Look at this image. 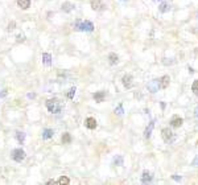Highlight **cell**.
Instances as JSON below:
<instances>
[{
  "instance_id": "cell-1",
  "label": "cell",
  "mask_w": 198,
  "mask_h": 185,
  "mask_svg": "<svg viewBox=\"0 0 198 185\" xmlns=\"http://www.w3.org/2000/svg\"><path fill=\"white\" fill-rule=\"evenodd\" d=\"M46 108L50 112H53V114H59L64 110V103L58 98H52L46 101Z\"/></svg>"
},
{
  "instance_id": "cell-2",
  "label": "cell",
  "mask_w": 198,
  "mask_h": 185,
  "mask_svg": "<svg viewBox=\"0 0 198 185\" xmlns=\"http://www.w3.org/2000/svg\"><path fill=\"white\" fill-rule=\"evenodd\" d=\"M74 29L75 31H82V32H92L94 31V24L91 21H87V20H77L74 23Z\"/></svg>"
},
{
  "instance_id": "cell-3",
  "label": "cell",
  "mask_w": 198,
  "mask_h": 185,
  "mask_svg": "<svg viewBox=\"0 0 198 185\" xmlns=\"http://www.w3.org/2000/svg\"><path fill=\"white\" fill-rule=\"evenodd\" d=\"M147 89L149 90L151 92H157L158 90L161 89L160 86V79H152L151 82L147 83Z\"/></svg>"
},
{
  "instance_id": "cell-4",
  "label": "cell",
  "mask_w": 198,
  "mask_h": 185,
  "mask_svg": "<svg viewBox=\"0 0 198 185\" xmlns=\"http://www.w3.org/2000/svg\"><path fill=\"white\" fill-rule=\"evenodd\" d=\"M12 159L15 161H17V163H20V161H22L25 159V152L21 150V148H17V150H13L12 151Z\"/></svg>"
},
{
  "instance_id": "cell-5",
  "label": "cell",
  "mask_w": 198,
  "mask_h": 185,
  "mask_svg": "<svg viewBox=\"0 0 198 185\" xmlns=\"http://www.w3.org/2000/svg\"><path fill=\"white\" fill-rule=\"evenodd\" d=\"M161 132H163V139H164L165 143H172V141L174 140V134L169 130V128H164Z\"/></svg>"
},
{
  "instance_id": "cell-6",
  "label": "cell",
  "mask_w": 198,
  "mask_h": 185,
  "mask_svg": "<svg viewBox=\"0 0 198 185\" xmlns=\"http://www.w3.org/2000/svg\"><path fill=\"white\" fill-rule=\"evenodd\" d=\"M91 8L94 11H100V9L104 8V4L100 2V0H91Z\"/></svg>"
},
{
  "instance_id": "cell-7",
  "label": "cell",
  "mask_w": 198,
  "mask_h": 185,
  "mask_svg": "<svg viewBox=\"0 0 198 185\" xmlns=\"http://www.w3.org/2000/svg\"><path fill=\"white\" fill-rule=\"evenodd\" d=\"M158 79H160L161 89H166L168 86H169V83H170V77H169V75H163V77L158 78Z\"/></svg>"
},
{
  "instance_id": "cell-8",
  "label": "cell",
  "mask_w": 198,
  "mask_h": 185,
  "mask_svg": "<svg viewBox=\"0 0 198 185\" xmlns=\"http://www.w3.org/2000/svg\"><path fill=\"white\" fill-rule=\"evenodd\" d=\"M85 124L87 128H90V130H95L97 128V120H95V118H87L85 120Z\"/></svg>"
},
{
  "instance_id": "cell-9",
  "label": "cell",
  "mask_w": 198,
  "mask_h": 185,
  "mask_svg": "<svg viewBox=\"0 0 198 185\" xmlns=\"http://www.w3.org/2000/svg\"><path fill=\"white\" fill-rule=\"evenodd\" d=\"M122 82H123V85H124V87H127V89H130L131 86H132V75L130 74H127V75H124L123 78H122Z\"/></svg>"
},
{
  "instance_id": "cell-10",
  "label": "cell",
  "mask_w": 198,
  "mask_h": 185,
  "mask_svg": "<svg viewBox=\"0 0 198 185\" xmlns=\"http://www.w3.org/2000/svg\"><path fill=\"white\" fill-rule=\"evenodd\" d=\"M182 118H180V117H174L173 119H172V122H170V124H172V127H174V128H178V127H181L182 126Z\"/></svg>"
},
{
  "instance_id": "cell-11",
  "label": "cell",
  "mask_w": 198,
  "mask_h": 185,
  "mask_svg": "<svg viewBox=\"0 0 198 185\" xmlns=\"http://www.w3.org/2000/svg\"><path fill=\"white\" fill-rule=\"evenodd\" d=\"M104 98H106V92L104 91H98V92H95V94H94V99H95V102H98V103L103 102Z\"/></svg>"
},
{
  "instance_id": "cell-12",
  "label": "cell",
  "mask_w": 198,
  "mask_h": 185,
  "mask_svg": "<svg viewBox=\"0 0 198 185\" xmlns=\"http://www.w3.org/2000/svg\"><path fill=\"white\" fill-rule=\"evenodd\" d=\"M74 8H75V5L73 4V3H69V2L64 3V4H62V7H61V9H62L64 12H71Z\"/></svg>"
},
{
  "instance_id": "cell-13",
  "label": "cell",
  "mask_w": 198,
  "mask_h": 185,
  "mask_svg": "<svg viewBox=\"0 0 198 185\" xmlns=\"http://www.w3.org/2000/svg\"><path fill=\"white\" fill-rule=\"evenodd\" d=\"M158 11H160L161 13H165V12H169L170 11V4L166 2H163L160 4V7H158Z\"/></svg>"
},
{
  "instance_id": "cell-14",
  "label": "cell",
  "mask_w": 198,
  "mask_h": 185,
  "mask_svg": "<svg viewBox=\"0 0 198 185\" xmlns=\"http://www.w3.org/2000/svg\"><path fill=\"white\" fill-rule=\"evenodd\" d=\"M17 5L21 9H28L31 7V0H17Z\"/></svg>"
},
{
  "instance_id": "cell-15",
  "label": "cell",
  "mask_w": 198,
  "mask_h": 185,
  "mask_svg": "<svg viewBox=\"0 0 198 185\" xmlns=\"http://www.w3.org/2000/svg\"><path fill=\"white\" fill-rule=\"evenodd\" d=\"M149 181H152V174L148 171L143 172V176H141V183L147 184V183H149Z\"/></svg>"
},
{
  "instance_id": "cell-16",
  "label": "cell",
  "mask_w": 198,
  "mask_h": 185,
  "mask_svg": "<svg viewBox=\"0 0 198 185\" xmlns=\"http://www.w3.org/2000/svg\"><path fill=\"white\" fill-rule=\"evenodd\" d=\"M42 62H44V65H46V66H50L52 65V56L49 54V53H44V54H42Z\"/></svg>"
},
{
  "instance_id": "cell-17",
  "label": "cell",
  "mask_w": 198,
  "mask_h": 185,
  "mask_svg": "<svg viewBox=\"0 0 198 185\" xmlns=\"http://www.w3.org/2000/svg\"><path fill=\"white\" fill-rule=\"evenodd\" d=\"M153 127H154V122H151V123H149V126H148V127L145 128L144 136L147 138V139H149V138H151V135H152V130H153Z\"/></svg>"
},
{
  "instance_id": "cell-18",
  "label": "cell",
  "mask_w": 198,
  "mask_h": 185,
  "mask_svg": "<svg viewBox=\"0 0 198 185\" xmlns=\"http://www.w3.org/2000/svg\"><path fill=\"white\" fill-rule=\"evenodd\" d=\"M50 138H53V130H50V128L44 130V132H42V139H50Z\"/></svg>"
},
{
  "instance_id": "cell-19",
  "label": "cell",
  "mask_w": 198,
  "mask_h": 185,
  "mask_svg": "<svg viewBox=\"0 0 198 185\" xmlns=\"http://www.w3.org/2000/svg\"><path fill=\"white\" fill-rule=\"evenodd\" d=\"M108 59H110V64L111 65H116L118 64V56L115 54V53H110V56H108Z\"/></svg>"
},
{
  "instance_id": "cell-20",
  "label": "cell",
  "mask_w": 198,
  "mask_h": 185,
  "mask_svg": "<svg viewBox=\"0 0 198 185\" xmlns=\"http://www.w3.org/2000/svg\"><path fill=\"white\" fill-rule=\"evenodd\" d=\"M54 184H58V185H64V184H66V185H68V184H70V180H69L68 177L62 176L58 181H54Z\"/></svg>"
},
{
  "instance_id": "cell-21",
  "label": "cell",
  "mask_w": 198,
  "mask_h": 185,
  "mask_svg": "<svg viewBox=\"0 0 198 185\" xmlns=\"http://www.w3.org/2000/svg\"><path fill=\"white\" fill-rule=\"evenodd\" d=\"M70 141H71V136H70V134H68V132H66V134L62 135V143H64V144H69Z\"/></svg>"
},
{
  "instance_id": "cell-22",
  "label": "cell",
  "mask_w": 198,
  "mask_h": 185,
  "mask_svg": "<svg viewBox=\"0 0 198 185\" xmlns=\"http://www.w3.org/2000/svg\"><path fill=\"white\" fill-rule=\"evenodd\" d=\"M16 138H17V140H19V143H24V140H25V134L24 132H16Z\"/></svg>"
},
{
  "instance_id": "cell-23",
  "label": "cell",
  "mask_w": 198,
  "mask_h": 185,
  "mask_svg": "<svg viewBox=\"0 0 198 185\" xmlns=\"http://www.w3.org/2000/svg\"><path fill=\"white\" fill-rule=\"evenodd\" d=\"M191 91L194 92L196 95H198V79L193 82V85H191Z\"/></svg>"
},
{
  "instance_id": "cell-24",
  "label": "cell",
  "mask_w": 198,
  "mask_h": 185,
  "mask_svg": "<svg viewBox=\"0 0 198 185\" xmlns=\"http://www.w3.org/2000/svg\"><path fill=\"white\" fill-rule=\"evenodd\" d=\"M114 164L115 165H122V164H123V157H122V156H116V157L114 159Z\"/></svg>"
},
{
  "instance_id": "cell-25",
  "label": "cell",
  "mask_w": 198,
  "mask_h": 185,
  "mask_svg": "<svg viewBox=\"0 0 198 185\" xmlns=\"http://www.w3.org/2000/svg\"><path fill=\"white\" fill-rule=\"evenodd\" d=\"M74 94H75V87H71L70 90L68 91V98L69 99H73V98H74Z\"/></svg>"
},
{
  "instance_id": "cell-26",
  "label": "cell",
  "mask_w": 198,
  "mask_h": 185,
  "mask_svg": "<svg viewBox=\"0 0 198 185\" xmlns=\"http://www.w3.org/2000/svg\"><path fill=\"white\" fill-rule=\"evenodd\" d=\"M115 114H118V115H122V114H123V106L119 105L118 107L115 108Z\"/></svg>"
},
{
  "instance_id": "cell-27",
  "label": "cell",
  "mask_w": 198,
  "mask_h": 185,
  "mask_svg": "<svg viewBox=\"0 0 198 185\" xmlns=\"http://www.w3.org/2000/svg\"><path fill=\"white\" fill-rule=\"evenodd\" d=\"M24 40H25V38H24V36H22V35H19V36H17V41H19V42H20V41H24Z\"/></svg>"
},
{
  "instance_id": "cell-28",
  "label": "cell",
  "mask_w": 198,
  "mask_h": 185,
  "mask_svg": "<svg viewBox=\"0 0 198 185\" xmlns=\"http://www.w3.org/2000/svg\"><path fill=\"white\" fill-rule=\"evenodd\" d=\"M173 178H174V180H181V176H177V174H173Z\"/></svg>"
},
{
  "instance_id": "cell-29",
  "label": "cell",
  "mask_w": 198,
  "mask_h": 185,
  "mask_svg": "<svg viewBox=\"0 0 198 185\" xmlns=\"http://www.w3.org/2000/svg\"><path fill=\"white\" fill-rule=\"evenodd\" d=\"M194 114H196V117L198 118V106H197V107H196V110H194Z\"/></svg>"
},
{
  "instance_id": "cell-30",
  "label": "cell",
  "mask_w": 198,
  "mask_h": 185,
  "mask_svg": "<svg viewBox=\"0 0 198 185\" xmlns=\"http://www.w3.org/2000/svg\"><path fill=\"white\" fill-rule=\"evenodd\" d=\"M153 2H156V3H158V2H163V0H153Z\"/></svg>"
}]
</instances>
